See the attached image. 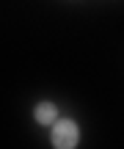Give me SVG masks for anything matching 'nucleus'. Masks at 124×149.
Masks as SVG:
<instances>
[{"instance_id":"f257e3e1","label":"nucleus","mask_w":124,"mask_h":149,"mask_svg":"<svg viewBox=\"0 0 124 149\" xmlns=\"http://www.w3.org/2000/svg\"><path fill=\"white\" fill-rule=\"evenodd\" d=\"M80 141V130L72 119H58L53 122V146L55 149H72Z\"/></svg>"},{"instance_id":"f03ea898","label":"nucleus","mask_w":124,"mask_h":149,"mask_svg":"<svg viewBox=\"0 0 124 149\" xmlns=\"http://www.w3.org/2000/svg\"><path fill=\"white\" fill-rule=\"evenodd\" d=\"M33 119H36L39 124H53L55 119H58V108H55L53 102H39L36 111H33Z\"/></svg>"}]
</instances>
